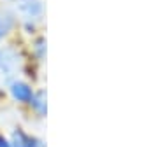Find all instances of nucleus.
Segmentation results:
<instances>
[{
    "instance_id": "2",
    "label": "nucleus",
    "mask_w": 158,
    "mask_h": 147,
    "mask_svg": "<svg viewBox=\"0 0 158 147\" xmlns=\"http://www.w3.org/2000/svg\"><path fill=\"white\" fill-rule=\"evenodd\" d=\"M7 26H9V25H7V23H6V19H4V18L0 16V37H2V35L6 34Z\"/></svg>"
},
{
    "instance_id": "1",
    "label": "nucleus",
    "mask_w": 158,
    "mask_h": 147,
    "mask_svg": "<svg viewBox=\"0 0 158 147\" xmlns=\"http://www.w3.org/2000/svg\"><path fill=\"white\" fill-rule=\"evenodd\" d=\"M11 91H12V96L16 100H19V102H32V98H34L32 88L27 84H23V82H14Z\"/></svg>"
},
{
    "instance_id": "3",
    "label": "nucleus",
    "mask_w": 158,
    "mask_h": 147,
    "mask_svg": "<svg viewBox=\"0 0 158 147\" xmlns=\"http://www.w3.org/2000/svg\"><path fill=\"white\" fill-rule=\"evenodd\" d=\"M0 147H12V145L6 140V138H4V137H0Z\"/></svg>"
}]
</instances>
